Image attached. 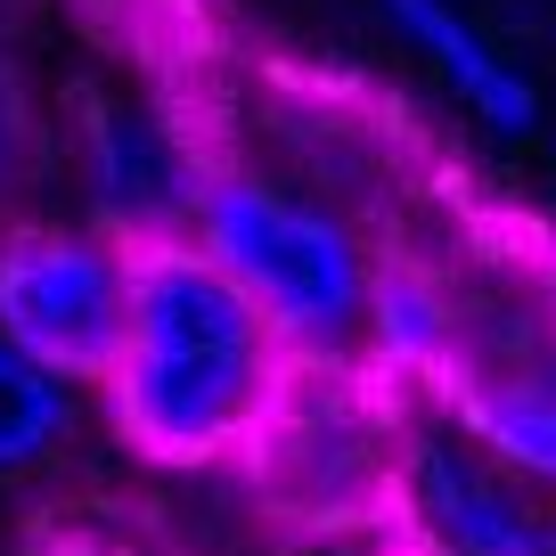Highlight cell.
<instances>
[{"label":"cell","instance_id":"6da1fadb","mask_svg":"<svg viewBox=\"0 0 556 556\" xmlns=\"http://www.w3.org/2000/svg\"><path fill=\"white\" fill-rule=\"evenodd\" d=\"M123 254H131V312L99 384L123 451L173 475L238 467L295 377V352L213 270L197 238H148Z\"/></svg>","mask_w":556,"mask_h":556},{"label":"cell","instance_id":"7a4b0ae2","mask_svg":"<svg viewBox=\"0 0 556 556\" xmlns=\"http://www.w3.org/2000/svg\"><path fill=\"white\" fill-rule=\"evenodd\" d=\"M189 238L213 270L278 328L295 361H368V238L312 189H287L245 164H205Z\"/></svg>","mask_w":556,"mask_h":556},{"label":"cell","instance_id":"3957f363","mask_svg":"<svg viewBox=\"0 0 556 556\" xmlns=\"http://www.w3.org/2000/svg\"><path fill=\"white\" fill-rule=\"evenodd\" d=\"M417 393L377 361H295L254 451L238 458L254 491L319 532H401V458Z\"/></svg>","mask_w":556,"mask_h":556},{"label":"cell","instance_id":"277c9868","mask_svg":"<svg viewBox=\"0 0 556 556\" xmlns=\"http://www.w3.org/2000/svg\"><path fill=\"white\" fill-rule=\"evenodd\" d=\"M451 361L417 401H434L451 426H467L500 467L556 491V295H467L451 270Z\"/></svg>","mask_w":556,"mask_h":556},{"label":"cell","instance_id":"5b68a950","mask_svg":"<svg viewBox=\"0 0 556 556\" xmlns=\"http://www.w3.org/2000/svg\"><path fill=\"white\" fill-rule=\"evenodd\" d=\"M131 312V254L99 229L0 222V336L50 377L106 384Z\"/></svg>","mask_w":556,"mask_h":556},{"label":"cell","instance_id":"8992f818","mask_svg":"<svg viewBox=\"0 0 556 556\" xmlns=\"http://www.w3.org/2000/svg\"><path fill=\"white\" fill-rule=\"evenodd\" d=\"M401 532L458 556H556V500L500 467L434 401H417L401 458Z\"/></svg>","mask_w":556,"mask_h":556},{"label":"cell","instance_id":"52a82bcc","mask_svg":"<svg viewBox=\"0 0 556 556\" xmlns=\"http://www.w3.org/2000/svg\"><path fill=\"white\" fill-rule=\"evenodd\" d=\"M197 180H205V156L156 106L99 99L83 115V189H90V213H99V238L115 245L189 238Z\"/></svg>","mask_w":556,"mask_h":556},{"label":"cell","instance_id":"ba28073f","mask_svg":"<svg viewBox=\"0 0 556 556\" xmlns=\"http://www.w3.org/2000/svg\"><path fill=\"white\" fill-rule=\"evenodd\" d=\"M377 9H384V25H393V34L434 66V83L451 90V99L467 106L491 139H523L540 123L532 74H523L516 58H507L483 25L458 9V0H377Z\"/></svg>","mask_w":556,"mask_h":556},{"label":"cell","instance_id":"9c48e42d","mask_svg":"<svg viewBox=\"0 0 556 556\" xmlns=\"http://www.w3.org/2000/svg\"><path fill=\"white\" fill-rule=\"evenodd\" d=\"M74 417H83L74 384L50 377L41 361H25L0 336V475H34L41 458H58L66 434H74Z\"/></svg>","mask_w":556,"mask_h":556},{"label":"cell","instance_id":"30bf717a","mask_svg":"<svg viewBox=\"0 0 556 556\" xmlns=\"http://www.w3.org/2000/svg\"><path fill=\"white\" fill-rule=\"evenodd\" d=\"M34 156H41V131H34V106H25V83L17 66L0 58V213L25 197V180H34Z\"/></svg>","mask_w":556,"mask_h":556},{"label":"cell","instance_id":"8fae6325","mask_svg":"<svg viewBox=\"0 0 556 556\" xmlns=\"http://www.w3.org/2000/svg\"><path fill=\"white\" fill-rule=\"evenodd\" d=\"M393 556H458V548H426V540H401Z\"/></svg>","mask_w":556,"mask_h":556}]
</instances>
